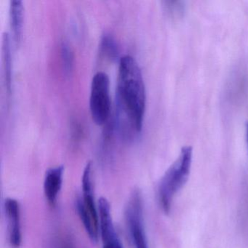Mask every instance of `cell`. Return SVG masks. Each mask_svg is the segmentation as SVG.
<instances>
[{
	"label": "cell",
	"mask_w": 248,
	"mask_h": 248,
	"mask_svg": "<svg viewBox=\"0 0 248 248\" xmlns=\"http://www.w3.org/2000/svg\"><path fill=\"white\" fill-rule=\"evenodd\" d=\"M117 101L123 123L136 133L141 131L146 109L144 81L137 62L128 55L120 59Z\"/></svg>",
	"instance_id": "1"
},
{
	"label": "cell",
	"mask_w": 248,
	"mask_h": 248,
	"mask_svg": "<svg viewBox=\"0 0 248 248\" xmlns=\"http://www.w3.org/2000/svg\"><path fill=\"white\" fill-rule=\"evenodd\" d=\"M192 155L191 146L183 147L178 159L170 167L161 179L158 187V200L162 211L165 214L170 212L174 197L188 180Z\"/></svg>",
	"instance_id": "2"
},
{
	"label": "cell",
	"mask_w": 248,
	"mask_h": 248,
	"mask_svg": "<svg viewBox=\"0 0 248 248\" xmlns=\"http://www.w3.org/2000/svg\"><path fill=\"white\" fill-rule=\"evenodd\" d=\"M93 168L87 164L82 178V197L77 200L76 207L79 218L91 240L96 243L99 236V216L98 205L95 202L93 186Z\"/></svg>",
	"instance_id": "3"
},
{
	"label": "cell",
	"mask_w": 248,
	"mask_h": 248,
	"mask_svg": "<svg viewBox=\"0 0 248 248\" xmlns=\"http://www.w3.org/2000/svg\"><path fill=\"white\" fill-rule=\"evenodd\" d=\"M91 117L95 124H104L111 111L109 78L107 74L98 72L93 78L90 96Z\"/></svg>",
	"instance_id": "4"
},
{
	"label": "cell",
	"mask_w": 248,
	"mask_h": 248,
	"mask_svg": "<svg viewBox=\"0 0 248 248\" xmlns=\"http://www.w3.org/2000/svg\"><path fill=\"white\" fill-rule=\"evenodd\" d=\"M126 225L135 248H149L144 218L141 194L136 189L132 192L124 211Z\"/></svg>",
	"instance_id": "5"
},
{
	"label": "cell",
	"mask_w": 248,
	"mask_h": 248,
	"mask_svg": "<svg viewBox=\"0 0 248 248\" xmlns=\"http://www.w3.org/2000/svg\"><path fill=\"white\" fill-rule=\"evenodd\" d=\"M98 209L102 248H124L116 232L108 200L104 197L100 198Z\"/></svg>",
	"instance_id": "6"
},
{
	"label": "cell",
	"mask_w": 248,
	"mask_h": 248,
	"mask_svg": "<svg viewBox=\"0 0 248 248\" xmlns=\"http://www.w3.org/2000/svg\"><path fill=\"white\" fill-rule=\"evenodd\" d=\"M5 217L8 223V241L13 248H19L22 243L21 225V206L15 199L5 200Z\"/></svg>",
	"instance_id": "7"
},
{
	"label": "cell",
	"mask_w": 248,
	"mask_h": 248,
	"mask_svg": "<svg viewBox=\"0 0 248 248\" xmlns=\"http://www.w3.org/2000/svg\"><path fill=\"white\" fill-rule=\"evenodd\" d=\"M63 167L50 168L46 172L44 180V194L47 202L56 205L63 184Z\"/></svg>",
	"instance_id": "8"
},
{
	"label": "cell",
	"mask_w": 248,
	"mask_h": 248,
	"mask_svg": "<svg viewBox=\"0 0 248 248\" xmlns=\"http://www.w3.org/2000/svg\"><path fill=\"white\" fill-rule=\"evenodd\" d=\"M24 6L21 0H12L10 3V23L13 39L16 44L19 45L22 38L24 24Z\"/></svg>",
	"instance_id": "9"
},
{
	"label": "cell",
	"mask_w": 248,
	"mask_h": 248,
	"mask_svg": "<svg viewBox=\"0 0 248 248\" xmlns=\"http://www.w3.org/2000/svg\"><path fill=\"white\" fill-rule=\"evenodd\" d=\"M2 57H3L4 73L7 92L11 94L12 89V57L11 51V40L8 33L2 36Z\"/></svg>",
	"instance_id": "10"
},
{
	"label": "cell",
	"mask_w": 248,
	"mask_h": 248,
	"mask_svg": "<svg viewBox=\"0 0 248 248\" xmlns=\"http://www.w3.org/2000/svg\"><path fill=\"white\" fill-rule=\"evenodd\" d=\"M101 50L103 55L110 60L117 59L119 52L118 46L111 34H104L101 39Z\"/></svg>",
	"instance_id": "11"
},
{
	"label": "cell",
	"mask_w": 248,
	"mask_h": 248,
	"mask_svg": "<svg viewBox=\"0 0 248 248\" xmlns=\"http://www.w3.org/2000/svg\"><path fill=\"white\" fill-rule=\"evenodd\" d=\"M62 54L65 71L69 73L72 70L73 65V54L67 44H63L62 46Z\"/></svg>",
	"instance_id": "12"
},
{
	"label": "cell",
	"mask_w": 248,
	"mask_h": 248,
	"mask_svg": "<svg viewBox=\"0 0 248 248\" xmlns=\"http://www.w3.org/2000/svg\"><path fill=\"white\" fill-rule=\"evenodd\" d=\"M56 248H74V246L69 239H62L57 242Z\"/></svg>",
	"instance_id": "13"
},
{
	"label": "cell",
	"mask_w": 248,
	"mask_h": 248,
	"mask_svg": "<svg viewBox=\"0 0 248 248\" xmlns=\"http://www.w3.org/2000/svg\"><path fill=\"white\" fill-rule=\"evenodd\" d=\"M246 138H247V142H248V122L246 123Z\"/></svg>",
	"instance_id": "14"
}]
</instances>
